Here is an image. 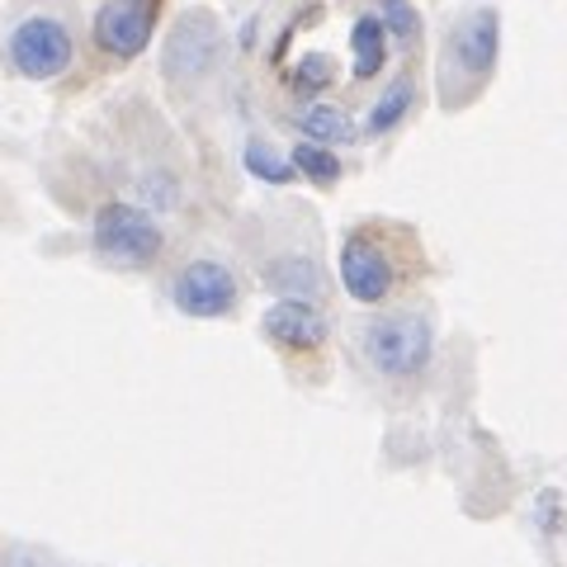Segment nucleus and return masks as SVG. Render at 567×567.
Segmentation results:
<instances>
[{
  "mask_svg": "<svg viewBox=\"0 0 567 567\" xmlns=\"http://www.w3.org/2000/svg\"><path fill=\"white\" fill-rule=\"evenodd\" d=\"M360 354L383 379H421L435 360V322L421 308L374 312L360 327Z\"/></svg>",
  "mask_w": 567,
  "mask_h": 567,
  "instance_id": "1",
  "label": "nucleus"
},
{
  "mask_svg": "<svg viewBox=\"0 0 567 567\" xmlns=\"http://www.w3.org/2000/svg\"><path fill=\"white\" fill-rule=\"evenodd\" d=\"M91 246L104 265H114V270H152L166 251V233L142 204L110 199V204L95 208Z\"/></svg>",
  "mask_w": 567,
  "mask_h": 567,
  "instance_id": "2",
  "label": "nucleus"
},
{
  "mask_svg": "<svg viewBox=\"0 0 567 567\" xmlns=\"http://www.w3.org/2000/svg\"><path fill=\"white\" fill-rule=\"evenodd\" d=\"M171 303H175V312H185V317L218 322V317H233L237 312L241 284L233 275V265H223V260H213V256H194L171 279Z\"/></svg>",
  "mask_w": 567,
  "mask_h": 567,
  "instance_id": "3",
  "label": "nucleus"
},
{
  "mask_svg": "<svg viewBox=\"0 0 567 567\" xmlns=\"http://www.w3.org/2000/svg\"><path fill=\"white\" fill-rule=\"evenodd\" d=\"M6 58L24 81H58L71 66V58H76V43H71V29L62 20H52V14H29L24 24L10 29Z\"/></svg>",
  "mask_w": 567,
  "mask_h": 567,
  "instance_id": "4",
  "label": "nucleus"
},
{
  "mask_svg": "<svg viewBox=\"0 0 567 567\" xmlns=\"http://www.w3.org/2000/svg\"><path fill=\"white\" fill-rule=\"evenodd\" d=\"M336 270H341V289L364 308L383 303L398 284V265H393V256H388V246L379 237H369V233H350L341 241Z\"/></svg>",
  "mask_w": 567,
  "mask_h": 567,
  "instance_id": "5",
  "label": "nucleus"
},
{
  "mask_svg": "<svg viewBox=\"0 0 567 567\" xmlns=\"http://www.w3.org/2000/svg\"><path fill=\"white\" fill-rule=\"evenodd\" d=\"M152 29H156V0H104L95 10L91 39L100 52L128 62L152 43Z\"/></svg>",
  "mask_w": 567,
  "mask_h": 567,
  "instance_id": "6",
  "label": "nucleus"
},
{
  "mask_svg": "<svg viewBox=\"0 0 567 567\" xmlns=\"http://www.w3.org/2000/svg\"><path fill=\"white\" fill-rule=\"evenodd\" d=\"M218 48H223V33L213 24V14H185L171 33L162 66L171 81H199L204 71L218 62Z\"/></svg>",
  "mask_w": 567,
  "mask_h": 567,
  "instance_id": "7",
  "label": "nucleus"
},
{
  "mask_svg": "<svg viewBox=\"0 0 567 567\" xmlns=\"http://www.w3.org/2000/svg\"><path fill=\"white\" fill-rule=\"evenodd\" d=\"M260 331H265V341L279 350H317L327 341L331 322H327V312L317 308V298H279V303L265 308Z\"/></svg>",
  "mask_w": 567,
  "mask_h": 567,
  "instance_id": "8",
  "label": "nucleus"
},
{
  "mask_svg": "<svg viewBox=\"0 0 567 567\" xmlns=\"http://www.w3.org/2000/svg\"><path fill=\"white\" fill-rule=\"evenodd\" d=\"M496 43H502L496 10H468L464 20L450 29V66H458L468 81H483L496 62Z\"/></svg>",
  "mask_w": 567,
  "mask_h": 567,
  "instance_id": "9",
  "label": "nucleus"
},
{
  "mask_svg": "<svg viewBox=\"0 0 567 567\" xmlns=\"http://www.w3.org/2000/svg\"><path fill=\"white\" fill-rule=\"evenodd\" d=\"M265 284L279 293V298H322L327 279L317 270L312 256H279L265 265Z\"/></svg>",
  "mask_w": 567,
  "mask_h": 567,
  "instance_id": "10",
  "label": "nucleus"
},
{
  "mask_svg": "<svg viewBox=\"0 0 567 567\" xmlns=\"http://www.w3.org/2000/svg\"><path fill=\"white\" fill-rule=\"evenodd\" d=\"M388 24H383V14H360L350 29V52H354V81H369V76H379L383 62H388Z\"/></svg>",
  "mask_w": 567,
  "mask_h": 567,
  "instance_id": "11",
  "label": "nucleus"
},
{
  "mask_svg": "<svg viewBox=\"0 0 567 567\" xmlns=\"http://www.w3.org/2000/svg\"><path fill=\"white\" fill-rule=\"evenodd\" d=\"M412 100H416V91H412V76H398L388 91L369 104V118H364V133L369 137H383V133H393L398 123L412 114Z\"/></svg>",
  "mask_w": 567,
  "mask_h": 567,
  "instance_id": "12",
  "label": "nucleus"
},
{
  "mask_svg": "<svg viewBox=\"0 0 567 567\" xmlns=\"http://www.w3.org/2000/svg\"><path fill=\"white\" fill-rule=\"evenodd\" d=\"M298 128H303V137H312V142H327V147H341V142L354 137L350 114L336 110V104H308V110L298 114Z\"/></svg>",
  "mask_w": 567,
  "mask_h": 567,
  "instance_id": "13",
  "label": "nucleus"
},
{
  "mask_svg": "<svg viewBox=\"0 0 567 567\" xmlns=\"http://www.w3.org/2000/svg\"><path fill=\"white\" fill-rule=\"evenodd\" d=\"M241 162H246V171H251L256 181H265V185H289L293 175H298L293 156H284V152H279V147H270L265 137H251V142H246Z\"/></svg>",
  "mask_w": 567,
  "mask_h": 567,
  "instance_id": "14",
  "label": "nucleus"
},
{
  "mask_svg": "<svg viewBox=\"0 0 567 567\" xmlns=\"http://www.w3.org/2000/svg\"><path fill=\"white\" fill-rule=\"evenodd\" d=\"M293 156V166H298V175H308L312 185H336L341 181V156H336L327 142H312V137H303L298 147L289 152Z\"/></svg>",
  "mask_w": 567,
  "mask_h": 567,
  "instance_id": "15",
  "label": "nucleus"
},
{
  "mask_svg": "<svg viewBox=\"0 0 567 567\" xmlns=\"http://www.w3.org/2000/svg\"><path fill=\"white\" fill-rule=\"evenodd\" d=\"M331 81H336V62L327 58V52H312V58H303L293 66V76H289V85L298 95H322Z\"/></svg>",
  "mask_w": 567,
  "mask_h": 567,
  "instance_id": "16",
  "label": "nucleus"
},
{
  "mask_svg": "<svg viewBox=\"0 0 567 567\" xmlns=\"http://www.w3.org/2000/svg\"><path fill=\"white\" fill-rule=\"evenodd\" d=\"M383 24H388V33H393V39H402V43H412L416 33H421V20H416V10L406 6V0H393V6H383Z\"/></svg>",
  "mask_w": 567,
  "mask_h": 567,
  "instance_id": "17",
  "label": "nucleus"
},
{
  "mask_svg": "<svg viewBox=\"0 0 567 567\" xmlns=\"http://www.w3.org/2000/svg\"><path fill=\"white\" fill-rule=\"evenodd\" d=\"M374 6H393V0H374Z\"/></svg>",
  "mask_w": 567,
  "mask_h": 567,
  "instance_id": "18",
  "label": "nucleus"
}]
</instances>
